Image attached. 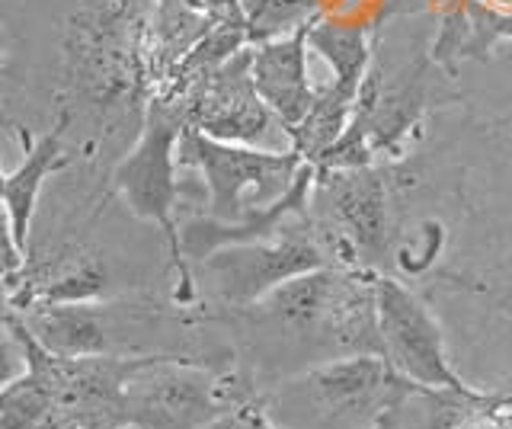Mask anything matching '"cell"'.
I'll return each instance as SVG.
<instances>
[{
	"label": "cell",
	"mask_w": 512,
	"mask_h": 429,
	"mask_svg": "<svg viewBox=\"0 0 512 429\" xmlns=\"http://www.w3.org/2000/svg\"><path fill=\"white\" fill-rule=\"evenodd\" d=\"M154 0H80L64 26V71L93 106L151 100L148 26Z\"/></svg>",
	"instance_id": "cell-1"
},
{
	"label": "cell",
	"mask_w": 512,
	"mask_h": 429,
	"mask_svg": "<svg viewBox=\"0 0 512 429\" xmlns=\"http://www.w3.org/2000/svg\"><path fill=\"white\" fill-rule=\"evenodd\" d=\"M423 388L400 378L378 353L317 362L288 378L266 404L285 429H368Z\"/></svg>",
	"instance_id": "cell-2"
},
{
	"label": "cell",
	"mask_w": 512,
	"mask_h": 429,
	"mask_svg": "<svg viewBox=\"0 0 512 429\" xmlns=\"http://www.w3.org/2000/svg\"><path fill=\"white\" fill-rule=\"evenodd\" d=\"M311 228L333 266L352 273H388L397 241L384 170L375 164L314 170Z\"/></svg>",
	"instance_id": "cell-3"
},
{
	"label": "cell",
	"mask_w": 512,
	"mask_h": 429,
	"mask_svg": "<svg viewBox=\"0 0 512 429\" xmlns=\"http://www.w3.org/2000/svg\"><path fill=\"white\" fill-rule=\"evenodd\" d=\"M186 129L183 113L167 100L144 103V122L135 148L128 151L112 170V189L122 196L125 209L141 221H151L160 228L170 250V266L176 273V305H192L196 301V273L183 257L180 244V209L183 186L176 180V145Z\"/></svg>",
	"instance_id": "cell-4"
},
{
	"label": "cell",
	"mask_w": 512,
	"mask_h": 429,
	"mask_svg": "<svg viewBox=\"0 0 512 429\" xmlns=\"http://www.w3.org/2000/svg\"><path fill=\"white\" fill-rule=\"evenodd\" d=\"M260 397L240 372H215L199 359L157 353L132 375L122 417L138 429H202L234 404Z\"/></svg>",
	"instance_id": "cell-5"
},
{
	"label": "cell",
	"mask_w": 512,
	"mask_h": 429,
	"mask_svg": "<svg viewBox=\"0 0 512 429\" xmlns=\"http://www.w3.org/2000/svg\"><path fill=\"white\" fill-rule=\"evenodd\" d=\"M176 164L202 177L208 205L205 215L218 221H240L285 196L308 161L292 145L288 151H263L256 145L208 138L186 125L176 145Z\"/></svg>",
	"instance_id": "cell-6"
},
{
	"label": "cell",
	"mask_w": 512,
	"mask_h": 429,
	"mask_svg": "<svg viewBox=\"0 0 512 429\" xmlns=\"http://www.w3.org/2000/svg\"><path fill=\"white\" fill-rule=\"evenodd\" d=\"M375 305H378V333L381 356L391 369L423 391H452L477 394L471 381H464L452 365L445 346V330L426 301L397 276L381 273L375 279Z\"/></svg>",
	"instance_id": "cell-7"
},
{
	"label": "cell",
	"mask_w": 512,
	"mask_h": 429,
	"mask_svg": "<svg viewBox=\"0 0 512 429\" xmlns=\"http://www.w3.org/2000/svg\"><path fill=\"white\" fill-rule=\"evenodd\" d=\"M327 263L330 260L324 247L317 244L311 221H301V225L288 228L272 241L221 247L208 260L192 266V273L199 269L221 305L247 311L260 305L276 285Z\"/></svg>",
	"instance_id": "cell-8"
},
{
	"label": "cell",
	"mask_w": 512,
	"mask_h": 429,
	"mask_svg": "<svg viewBox=\"0 0 512 429\" xmlns=\"http://www.w3.org/2000/svg\"><path fill=\"white\" fill-rule=\"evenodd\" d=\"M167 103L180 109L183 122L196 132L234 145H260L276 125H282L253 84V45L221 61L215 71Z\"/></svg>",
	"instance_id": "cell-9"
},
{
	"label": "cell",
	"mask_w": 512,
	"mask_h": 429,
	"mask_svg": "<svg viewBox=\"0 0 512 429\" xmlns=\"http://www.w3.org/2000/svg\"><path fill=\"white\" fill-rule=\"evenodd\" d=\"M311 189H314V167L304 164L285 196L250 212L240 221H218L212 215L186 218L180 225V244L189 266L212 257L215 250L231 244H250V241H272L285 234L288 228L311 221Z\"/></svg>",
	"instance_id": "cell-10"
},
{
	"label": "cell",
	"mask_w": 512,
	"mask_h": 429,
	"mask_svg": "<svg viewBox=\"0 0 512 429\" xmlns=\"http://www.w3.org/2000/svg\"><path fill=\"white\" fill-rule=\"evenodd\" d=\"M308 52V23L253 45V84L288 135L317 103V87L308 77Z\"/></svg>",
	"instance_id": "cell-11"
},
{
	"label": "cell",
	"mask_w": 512,
	"mask_h": 429,
	"mask_svg": "<svg viewBox=\"0 0 512 429\" xmlns=\"http://www.w3.org/2000/svg\"><path fill=\"white\" fill-rule=\"evenodd\" d=\"M23 324L55 356H100L116 349L112 314L96 301L29 308L23 311Z\"/></svg>",
	"instance_id": "cell-12"
},
{
	"label": "cell",
	"mask_w": 512,
	"mask_h": 429,
	"mask_svg": "<svg viewBox=\"0 0 512 429\" xmlns=\"http://www.w3.org/2000/svg\"><path fill=\"white\" fill-rule=\"evenodd\" d=\"M109 289V273L103 260L87 250H71L48 266L39 279H20L13 289L16 311L39 305H80V301H100Z\"/></svg>",
	"instance_id": "cell-13"
},
{
	"label": "cell",
	"mask_w": 512,
	"mask_h": 429,
	"mask_svg": "<svg viewBox=\"0 0 512 429\" xmlns=\"http://www.w3.org/2000/svg\"><path fill=\"white\" fill-rule=\"evenodd\" d=\"M64 122H68V116H61L52 132H45L42 138L29 141L26 157L20 161V167H16L13 173H7L4 212L10 218L13 241L23 253H26V244H29V228H32V218H36V205H39L45 180L68 164V161H64V154H61Z\"/></svg>",
	"instance_id": "cell-14"
},
{
	"label": "cell",
	"mask_w": 512,
	"mask_h": 429,
	"mask_svg": "<svg viewBox=\"0 0 512 429\" xmlns=\"http://www.w3.org/2000/svg\"><path fill=\"white\" fill-rule=\"evenodd\" d=\"M250 45L292 33L317 17V0H240Z\"/></svg>",
	"instance_id": "cell-15"
},
{
	"label": "cell",
	"mask_w": 512,
	"mask_h": 429,
	"mask_svg": "<svg viewBox=\"0 0 512 429\" xmlns=\"http://www.w3.org/2000/svg\"><path fill=\"white\" fill-rule=\"evenodd\" d=\"M442 247H445V225L442 221H423L416 231L397 237L394 266L407 276H423L439 260Z\"/></svg>",
	"instance_id": "cell-16"
},
{
	"label": "cell",
	"mask_w": 512,
	"mask_h": 429,
	"mask_svg": "<svg viewBox=\"0 0 512 429\" xmlns=\"http://www.w3.org/2000/svg\"><path fill=\"white\" fill-rule=\"evenodd\" d=\"M202 429H285V426L269 413L266 394H260V397H250L244 404H234L231 410H224L221 417L205 423Z\"/></svg>",
	"instance_id": "cell-17"
},
{
	"label": "cell",
	"mask_w": 512,
	"mask_h": 429,
	"mask_svg": "<svg viewBox=\"0 0 512 429\" xmlns=\"http://www.w3.org/2000/svg\"><path fill=\"white\" fill-rule=\"evenodd\" d=\"M23 269H26V253L16 247L13 231H10V218L4 209H0V282H7L16 289Z\"/></svg>",
	"instance_id": "cell-18"
},
{
	"label": "cell",
	"mask_w": 512,
	"mask_h": 429,
	"mask_svg": "<svg viewBox=\"0 0 512 429\" xmlns=\"http://www.w3.org/2000/svg\"><path fill=\"white\" fill-rule=\"evenodd\" d=\"M26 372V353L10 327H0V388Z\"/></svg>",
	"instance_id": "cell-19"
},
{
	"label": "cell",
	"mask_w": 512,
	"mask_h": 429,
	"mask_svg": "<svg viewBox=\"0 0 512 429\" xmlns=\"http://www.w3.org/2000/svg\"><path fill=\"white\" fill-rule=\"evenodd\" d=\"M452 429H509L503 420V410L496 407V394L484 404H474L461 413V417L452 423Z\"/></svg>",
	"instance_id": "cell-20"
},
{
	"label": "cell",
	"mask_w": 512,
	"mask_h": 429,
	"mask_svg": "<svg viewBox=\"0 0 512 429\" xmlns=\"http://www.w3.org/2000/svg\"><path fill=\"white\" fill-rule=\"evenodd\" d=\"M442 0H381V20L384 17H407V13L439 10Z\"/></svg>",
	"instance_id": "cell-21"
},
{
	"label": "cell",
	"mask_w": 512,
	"mask_h": 429,
	"mask_svg": "<svg viewBox=\"0 0 512 429\" xmlns=\"http://www.w3.org/2000/svg\"><path fill=\"white\" fill-rule=\"evenodd\" d=\"M196 7H202L205 13H212L215 20H231V23H244V10H240V0H192Z\"/></svg>",
	"instance_id": "cell-22"
},
{
	"label": "cell",
	"mask_w": 512,
	"mask_h": 429,
	"mask_svg": "<svg viewBox=\"0 0 512 429\" xmlns=\"http://www.w3.org/2000/svg\"><path fill=\"white\" fill-rule=\"evenodd\" d=\"M13 317H20V311L13 305V285L0 282V327H7Z\"/></svg>",
	"instance_id": "cell-23"
},
{
	"label": "cell",
	"mask_w": 512,
	"mask_h": 429,
	"mask_svg": "<svg viewBox=\"0 0 512 429\" xmlns=\"http://www.w3.org/2000/svg\"><path fill=\"white\" fill-rule=\"evenodd\" d=\"M404 407H407V404H400V407L388 410L378 423H372L368 429H404Z\"/></svg>",
	"instance_id": "cell-24"
},
{
	"label": "cell",
	"mask_w": 512,
	"mask_h": 429,
	"mask_svg": "<svg viewBox=\"0 0 512 429\" xmlns=\"http://www.w3.org/2000/svg\"><path fill=\"white\" fill-rule=\"evenodd\" d=\"M503 311L512 317V285H506V282H503Z\"/></svg>",
	"instance_id": "cell-25"
},
{
	"label": "cell",
	"mask_w": 512,
	"mask_h": 429,
	"mask_svg": "<svg viewBox=\"0 0 512 429\" xmlns=\"http://www.w3.org/2000/svg\"><path fill=\"white\" fill-rule=\"evenodd\" d=\"M4 193H7V173L0 167V209H4Z\"/></svg>",
	"instance_id": "cell-26"
},
{
	"label": "cell",
	"mask_w": 512,
	"mask_h": 429,
	"mask_svg": "<svg viewBox=\"0 0 512 429\" xmlns=\"http://www.w3.org/2000/svg\"><path fill=\"white\" fill-rule=\"evenodd\" d=\"M496 407H512V394H496Z\"/></svg>",
	"instance_id": "cell-27"
},
{
	"label": "cell",
	"mask_w": 512,
	"mask_h": 429,
	"mask_svg": "<svg viewBox=\"0 0 512 429\" xmlns=\"http://www.w3.org/2000/svg\"><path fill=\"white\" fill-rule=\"evenodd\" d=\"M503 410V420H506V426L512 429V407H500Z\"/></svg>",
	"instance_id": "cell-28"
},
{
	"label": "cell",
	"mask_w": 512,
	"mask_h": 429,
	"mask_svg": "<svg viewBox=\"0 0 512 429\" xmlns=\"http://www.w3.org/2000/svg\"><path fill=\"white\" fill-rule=\"evenodd\" d=\"M106 429H138V426H132V423H119V426H106Z\"/></svg>",
	"instance_id": "cell-29"
},
{
	"label": "cell",
	"mask_w": 512,
	"mask_h": 429,
	"mask_svg": "<svg viewBox=\"0 0 512 429\" xmlns=\"http://www.w3.org/2000/svg\"><path fill=\"white\" fill-rule=\"evenodd\" d=\"M0 65H4V45H0ZM0 125H4V116H0Z\"/></svg>",
	"instance_id": "cell-30"
},
{
	"label": "cell",
	"mask_w": 512,
	"mask_h": 429,
	"mask_svg": "<svg viewBox=\"0 0 512 429\" xmlns=\"http://www.w3.org/2000/svg\"><path fill=\"white\" fill-rule=\"evenodd\" d=\"M506 285H512V269H509V276H506Z\"/></svg>",
	"instance_id": "cell-31"
}]
</instances>
